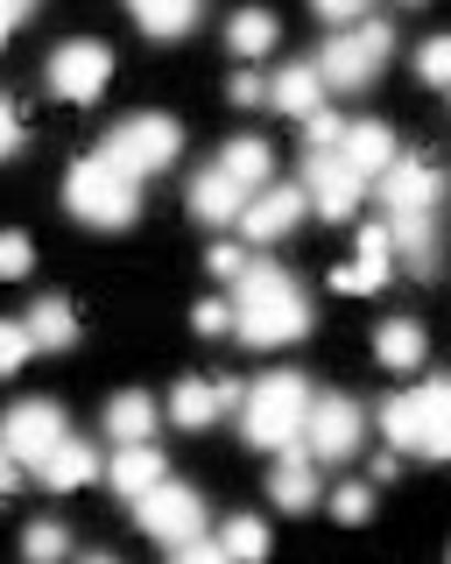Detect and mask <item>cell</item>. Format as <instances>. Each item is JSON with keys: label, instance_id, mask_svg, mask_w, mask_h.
<instances>
[{"label": "cell", "instance_id": "1", "mask_svg": "<svg viewBox=\"0 0 451 564\" xmlns=\"http://www.w3.org/2000/svg\"><path fill=\"white\" fill-rule=\"evenodd\" d=\"M233 332H240V346H262V352L268 346H297L310 332L304 282L268 269V261H248V275H240V290H233Z\"/></svg>", "mask_w": 451, "mask_h": 564}, {"label": "cell", "instance_id": "2", "mask_svg": "<svg viewBox=\"0 0 451 564\" xmlns=\"http://www.w3.org/2000/svg\"><path fill=\"white\" fill-rule=\"evenodd\" d=\"M64 205H72L85 226L120 234V226H134V212H142V176L120 170L113 155L99 149V155H85V163H72V176H64Z\"/></svg>", "mask_w": 451, "mask_h": 564}, {"label": "cell", "instance_id": "3", "mask_svg": "<svg viewBox=\"0 0 451 564\" xmlns=\"http://www.w3.org/2000/svg\"><path fill=\"white\" fill-rule=\"evenodd\" d=\"M310 381L304 375H268L248 388V410H240V423H248V437L262 452H289L304 445V423H310Z\"/></svg>", "mask_w": 451, "mask_h": 564}, {"label": "cell", "instance_id": "4", "mask_svg": "<svg viewBox=\"0 0 451 564\" xmlns=\"http://www.w3.org/2000/svg\"><path fill=\"white\" fill-rule=\"evenodd\" d=\"M177 149H184V128L169 113H134V120H120V128L107 134V155H113L120 170H134V176L169 170V163H177Z\"/></svg>", "mask_w": 451, "mask_h": 564}, {"label": "cell", "instance_id": "5", "mask_svg": "<svg viewBox=\"0 0 451 564\" xmlns=\"http://www.w3.org/2000/svg\"><path fill=\"white\" fill-rule=\"evenodd\" d=\"M388 50H395L388 22H360V29H339L332 43L318 50V70H324V85H339V93H360V85L381 70Z\"/></svg>", "mask_w": 451, "mask_h": 564}, {"label": "cell", "instance_id": "6", "mask_svg": "<svg viewBox=\"0 0 451 564\" xmlns=\"http://www.w3.org/2000/svg\"><path fill=\"white\" fill-rule=\"evenodd\" d=\"M134 522L148 529L155 543H190V536H205V501L190 487H177V480H163V487H148L142 501H134Z\"/></svg>", "mask_w": 451, "mask_h": 564}, {"label": "cell", "instance_id": "7", "mask_svg": "<svg viewBox=\"0 0 451 564\" xmlns=\"http://www.w3.org/2000/svg\"><path fill=\"white\" fill-rule=\"evenodd\" d=\"M304 191H310V212H324V219H353V212H360V191H367V176L345 163L339 149H310Z\"/></svg>", "mask_w": 451, "mask_h": 564}, {"label": "cell", "instance_id": "8", "mask_svg": "<svg viewBox=\"0 0 451 564\" xmlns=\"http://www.w3.org/2000/svg\"><path fill=\"white\" fill-rule=\"evenodd\" d=\"M360 431H367V416H360L353 395H318L310 402V423H304V452L339 466V458L360 452Z\"/></svg>", "mask_w": 451, "mask_h": 564}, {"label": "cell", "instance_id": "9", "mask_svg": "<svg viewBox=\"0 0 451 564\" xmlns=\"http://www.w3.org/2000/svg\"><path fill=\"white\" fill-rule=\"evenodd\" d=\"M107 78H113V50L107 43H64L57 57H50V93L72 99V106H92L107 93Z\"/></svg>", "mask_w": 451, "mask_h": 564}, {"label": "cell", "instance_id": "10", "mask_svg": "<svg viewBox=\"0 0 451 564\" xmlns=\"http://www.w3.org/2000/svg\"><path fill=\"white\" fill-rule=\"evenodd\" d=\"M64 437H72V431H64V410H57V402H14L8 423H0V445L22 458V466H43Z\"/></svg>", "mask_w": 451, "mask_h": 564}, {"label": "cell", "instance_id": "11", "mask_svg": "<svg viewBox=\"0 0 451 564\" xmlns=\"http://www.w3.org/2000/svg\"><path fill=\"white\" fill-rule=\"evenodd\" d=\"M304 212H310V191H304V184H268V191H254V198H248L240 226H248V240H254V247H268V240L297 234Z\"/></svg>", "mask_w": 451, "mask_h": 564}, {"label": "cell", "instance_id": "12", "mask_svg": "<svg viewBox=\"0 0 451 564\" xmlns=\"http://www.w3.org/2000/svg\"><path fill=\"white\" fill-rule=\"evenodd\" d=\"M444 191V176L424 163V155H395L388 176H381V198H388V212H430Z\"/></svg>", "mask_w": 451, "mask_h": 564}, {"label": "cell", "instance_id": "13", "mask_svg": "<svg viewBox=\"0 0 451 564\" xmlns=\"http://www.w3.org/2000/svg\"><path fill=\"white\" fill-rule=\"evenodd\" d=\"M233 402H248L233 381H177V395H169V423H184V431H205V423H219Z\"/></svg>", "mask_w": 451, "mask_h": 564}, {"label": "cell", "instance_id": "14", "mask_svg": "<svg viewBox=\"0 0 451 564\" xmlns=\"http://www.w3.org/2000/svg\"><path fill=\"white\" fill-rule=\"evenodd\" d=\"M248 198H254V191H248V184H233V176H226L219 163H212V170H198V184H190V212H198L205 226H240Z\"/></svg>", "mask_w": 451, "mask_h": 564}, {"label": "cell", "instance_id": "15", "mask_svg": "<svg viewBox=\"0 0 451 564\" xmlns=\"http://www.w3.org/2000/svg\"><path fill=\"white\" fill-rule=\"evenodd\" d=\"M388 261H395L388 226H360V254L345 261L332 282H339V290H353V296H367V290H381V282H388Z\"/></svg>", "mask_w": 451, "mask_h": 564}, {"label": "cell", "instance_id": "16", "mask_svg": "<svg viewBox=\"0 0 451 564\" xmlns=\"http://www.w3.org/2000/svg\"><path fill=\"white\" fill-rule=\"evenodd\" d=\"M388 240L416 275L438 269V226H430V212H388Z\"/></svg>", "mask_w": 451, "mask_h": 564}, {"label": "cell", "instance_id": "17", "mask_svg": "<svg viewBox=\"0 0 451 564\" xmlns=\"http://www.w3.org/2000/svg\"><path fill=\"white\" fill-rule=\"evenodd\" d=\"M128 14L142 22V35H155V43H177V35L198 29L205 0H128Z\"/></svg>", "mask_w": 451, "mask_h": 564}, {"label": "cell", "instance_id": "18", "mask_svg": "<svg viewBox=\"0 0 451 564\" xmlns=\"http://www.w3.org/2000/svg\"><path fill=\"white\" fill-rule=\"evenodd\" d=\"M268 99L283 106V113L310 120V113L324 106V70H318V64H283V70H275V85H268Z\"/></svg>", "mask_w": 451, "mask_h": 564}, {"label": "cell", "instance_id": "19", "mask_svg": "<svg viewBox=\"0 0 451 564\" xmlns=\"http://www.w3.org/2000/svg\"><path fill=\"white\" fill-rule=\"evenodd\" d=\"M339 155H345L360 176H388V163H395V134L381 128V120H353V128H345V141H339Z\"/></svg>", "mask_w": 451, "mask_h": 564}, {"label": "cell", "instance_id": "20", "mask_svg": "<svg viewBox=\"0 0 451 564\" xmlns=\"http://www.w3.org/2000/svg\"><path fill=\"white\" fill-rule=\"evenodd\" d=\"M268 494H275V508H310V501H318V466H310L304 445H289L283 458H275Z\"/></svg>", "mask_w": 451, "mask_h": 564}, {"label": "cell", "instance_id": "21", "mask_svg": "<svg viewBox=\"0 0 451 564\" xmlns=\"http://www.w3.org/2000/svg\"><path fill=\"white\" fill-rule=\"evenodd\" d=\"M107 480L128 494V501H142L148 487H163L169 473H163V452H148V445H128V452H113V466H107Z\"/></svg>", "mask_w": 451, "mask_h": 564}, {"label": "cell", "instance_id": "22", "mask_svg": "<svg viewBox=\"0 0 451 564\" xmlns=\"http://www.w3.org/2000/svg\"><path fill=\"white\" fill-rule=\"evenodd\" d=\"M36 473H43V487H85V480H99V452L85 445V437H64Z\"/></svg>", "mask_w": 451, "mask_h": 564}, {"label": "cell", "instance_id": "23", "mask_svg": "<svg viewBox=\"0 0 451 564\" xmlns=\"http://www.w3.org/2000/svg\"><path fill=\"white\" fill-rule=\"evenodd\" d=\"M219 170L233 176V184H248V191H268V170H275V155H268V141H262V134H240V141H226Z\"/></svg>", "mask_w": 451, "mask_h": 564}, {"label": "cell", "instance_id": "24", "mask_svg": "<svg viewBox=\"0 0 451 564\" xmlns=\"http://www.w3.org/2000/svg\"><path fill=\"white\" fill-rule=\"evenodd\" d=\"M155 395H113L107 402V437H120V445H148L155 437Z\"/></svg>", "mask_w": 451, "mask_h": 564}, {"label": "cell", "instance_id": "25", "mask_svg": "<svg viewBox=\"0 0 451 564\" xmlns=\"http://www.w3.org/2000/svg\"><path fill=\"white\" fill-rule=\"evenodd\" d=\"M416 416H424V452L430 458H451V381L416 388Z\"/></svg>", "mask_w": 451, "mask_h": 564}, {"label": "cell", "instance_id": "26", "mask_svg": "<svg viewBox=\"0 0 451 564\" xmlns=\"http://www.w3.org/2000/svg\"><path fill=\"white\" fill-rule=\"evenodd\" d=\"M29 339H36V346H50V352L78 346V311L64 304V296H43V304L29 311Z\"/></svg>", "mask_w": 451, "mask_h": 564}, {"label": "cell", "instance_id": "27", "mask_svg": "<svg viewBox=\"0 0 451 564\" xmlns=\"http://www.w3.org/2000/svg\"><path fill=\"white\" fill-rule=\"evenodd\" d=\"M374 352L388 367H424V325H409V317H388V325L374 332Z\"/></svg>", "mask_w": 451, "mask_h": 564}, {"label": "cell", "instance_id": "28", "mask_svg": "<svg viewBox=\"0 0 451 564\" xmlns=\"http://www.w3.org/2000/svg\"><path fill=\"white\" fill-rule=\"evenodd\" d=\"M381 431H388L395 452H424V416H416V395H388V402H381Z\"/></svg>", "mask_w": 451, "mask_h": 564}, {"label": "cell", "instance_id": "29", "mask_svg": "<svg viewBox=\"0 0 451 564\" xmlns=\"http://www.w3.org/2000/svg\"><path fill=\"white\" fill-rule=\"evenodd\" d=\"M226 43H233V57H268V50H275V14H262V8L233 14V29H226Z\"/></svg>", "mask_w": 451, "mask_h": 564}, {"label": "cell", "instance_id": "30", "mask_svg": "<svg viewBox=\"0 0 451 564\" xmlns=\"http://www.w3.org/2000/svg\"><path fill=\"white\" fill-rule=\"evenodd\" d=\"M219 543L233 551V564H262L268 557V529L254 522V516H233V522L219 529Z\"/></svg>", "mask_w": 451, "mask_h": 564}, {"label": "cell", "instance_id": "31", "mask_svg": "<svg viewBox=\"0 0 451 564\" xmlns=\"http://www.w3.org/2000/svg\"><path fill=\"white\" fill-rule=\"evenodd\" d=\"M22 551H29V564H64L72 557V536H64V522H36L22 536Z\"/></svg>", "mask_w": 451, "mask_h": 564}, {"label": "cell", "instance_id": "32", "mask_svg": "<svg viewBox=\"0 0 451 564\" xmlns=\"http://www.w3.org/2000/svg\"><path fill=\"white\" fill-rule=\"evenodd\" d=\"M416 70H424V85H451V35H430L416 50Z\"/></svg>", "mask_w": 451, "mask_h": 564}, {"label": "cell", "instance_id": "33", "mask_svg": "<svg viewBox=\"0 0 451 564\" xmlns=\"http://www.w3.org/2000/svg\"><path fill=\"white\" fill-rule=\"evenodd\" d=\"M29 352H36V339H29V325H8V317H0V375H14V367H22Z\"/></svg>", "mask_w": 451, "mask_h": 564}, {"label": "cell", "instance_id": "34", "mask_svg": "<svg viewBox=\"0 0 451 564\" xmlns=\"http://www.w3.org/2000/svg\"><path fill=\"white\" fill-rule=\"evenodd\" d=\"M169 557H177V564H233V551H226V543H212V536H190V543H177Z\"/></svg>", "mask_w": 451, "mask_h": 564}, {"label": "cell", "instance_id": "35", "mask_svg": "<svg viewBox=\"0 0 451 564\" xmlns=\"http://www.w3.org/2000/svg\"><path fill=\"white\" fill-rule=\"evenodd\" d=\"M332 516H339V522H367V516H374V494H367V487H339V494H332Z\"/></svg>", "mask_w": 451, "mask_h": 564}, {"label": "cell", "instance_id": "36", "mask_svg": "<svg viewBox=\"0 0 451 564\" xmlns=\"http://www.w3.org/2000/svg\"><path fill=\"white\" fill-rule=\"evenodd\" d=\"M304 134H310V149H339V141H345V120H339V113H324V106H318V113L304 120Z\"/></svg>", "mask_w": 451, "mask_h": 564}, {"label": "cell", "instance_id": "37", "mask_svg": "<svg viewBox=\"0 0 451 564\" xmlns=\"http://www.w3.org/2000/svg\"><path fill=\"white\" fill-rule=\"evenodd\" d=\"M29 261H36V247L22 234H0V275H29Z\"/></svg>", "mask_w": 451, "mask_h": 564}, {"label": "cell", "instance_id": "38", "mask_svg": "<svg viewBox=\"0 0 451 564\" xmlns=\"http://www.w3.org/2000/svg\"><path fill=\"white\" fill-rule=\"evenodd\" d=\"M212 275H226V282H240V275H248V254H240L233 240H219V247H212Z\"/></svg>", "mask_w": 451, "mask_h": 564}, {"label": "cell", "instance_id": "39", "mask_svg": "<svg viewBox=\"0 0 451 564\" xmlns=\"http://www.w3.org/2000/svg\"><path fill=\"white\" fill-rule=\"evenodd\" d=\"M22 149V113H14V99H0V163Z\"/></svg>", "mask_w": 451, "mask_h": 564}, {"label": "cell", "instance_id": "40", "mask_svg": "<svg viewBox=\"0 0 451 564\" xmlns=\"http://www.w3.org/2000/svg\"><path fill=\"white\" fill-rule=\"evenodd\" d=\"M310 8H318L324 22H339V29H345V22H360V14H367V0H310Z\"/></svg>", "mask_w": 451, "mask_h": 564}, {"label": "cell", "instance_id": "41", "mask_svg": "<svg viewBox=\"0 0 451 564\" xmlns=\"http://www.w3.org/2000/svg\"><path fill=\"white\" fill-rule=\"evenodd\" d=\"M226 93H233V106H262V99H268V85L254 78V70H240V78L226 85Z\"/></svg>", "mask_w": 451, "mask_h": 564}, {"label": "cell", "instance_id": "42", "mask_svg": "<svg viewBox=\"0 0 451 564\" xmlns=\"http://www.w3.org/2000/svg\"><path fill=\"white\" fill-rule=\"evenodd\" d=\"M29 14H36V0H0V43H8V35L29 22Z\"/></svg>", "mask_w": 451, "mask_h": 564}, {"label": "cell", "instance_id": "43", "mask_svg": "<svg viewBox=\"0 0 451 564\" xmlns=\"http://www.w3.org/2000/svg\"><path fill=\"white\" fill-rule=\"evenodd\" d=\"M226 325H233V304H219V296L198 304V332H226Z\"/></svg>", "mask_w": 451, "mask_h": 564}, {"label": "cell", "instance_id": "44", "mask_svg": "<svg viewBox=\"0 0 451 564\" xmlns=\"http://www.w3.org/2000/svg\"><path fill=\"white\" fill-rule=\"evenodd\" d=\"M14 487H22V458L0 445V494H14Z\"/></svg>", "mask_w": 451, "mask_h": 564}, {"label": "cell", "instance_id": "45", "mask_svg": "<svg viewBox=\"0 0 451 564\" xmlns=\"http://www.w3.org/2000/svg\"><path fill=\"white\" fill-rule=\"evenodd\" d=\"M78 564H120V557H107V551H99V557H78Z\"/></svg>", "mask_w": 451, "mask_h": 564}, {"label": "cell", "instance_id": "46", "mask_svg": "<svg viewBox=\"0 0 451 564\" xmlns=\"http://www.w3.org/2000/svg\"><path fill=\"white\" fill-rule=\"evenodd\" d=\"M403 8H424V0H403Z\"/></svg>", "mask_w": 451, "mask_h": 564}]
</instances>
